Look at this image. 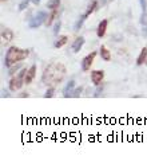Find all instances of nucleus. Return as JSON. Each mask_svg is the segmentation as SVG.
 <instances>
[{
  "mask_svg": "<svg viewBox=\"0 0 147 160\" xmlns=\"http://www.w3.org/2000/svg\"><path fill=\"white\" fill-rule=\"evenodd\" d=\"M47 18H48V15L46 14V12H44V11H39L34 18H31V20L28 22V27L30 28H38V27H40L43 23H46Z\"/></svg>",
  "mask_w": 147,
  "mask_h": 160,
  "instance_id": "obj_4",
  "label": "nucleus"
},
{
  "mask_svg": "<svg viewBox=\"0 0 147 160\" xmlns=\"http://www.w3.org/2000/svg\"><path fill=\"white\" fill-rule=\"evenodd\" d=\"M146 66H147V61H146Z\"/></svg>",
  "mask_w": 147,
  "mask_h": 160,
  "instance_id": "obj_31",
  "label": "nucleus"
},
{
  "mask_svg": "<svg viewBox=\"0 0 147 160\" xmlns=\"http://www.w3.org/2000/svg\"><path fill=\"white\" fill-rule=\"evenodd\" d=\"M84 20H86V18H84L83 15L79 18V19L76 20V23H75V26H74V30L75 31H79L80 28H82V26H83V23H84Z\"/></svg>",
  "mask_w": 147,
  "mask_h": 160,
  "instance_id": "obj_19",
  "label": "nucleus"
},
{
  "mask_svg": "<svg viewBox=\"0 0 147 160\" xmlns=\"http://www.w3.org/2000/svg\"><path fill=\"white\" fill-rule=\"evenodd\" d=\"M96 8H98V2H96V0H92V2H91V4H90V6H88V8H87V11H86V12H84V14H83V16H84V18H86V19H87V18L90 16V15L92 14V12L96 10Z\"/></svg>",
  "mask_w": 147,
  "mask_h": 160,
  "instance_id": "obj_13",
  "label": "nucleus"
},
{
  "mask_svg": "<svg viewBox=\"0 0 147 160\" xmlns=\"http://www.w3.org/2000/svg\"><path fill=\"white\" fill-rule=\"evenodd\" d=\"M82 92H83V86H79V88H76V89H74L72 96H71V97H75V98H76V97L80 96V93H82Z\"/></svg>",
  "mask_w": 147,
  "mask_h": 160,
  "instance_id": "obj_22",
  "label": "nucleus"
},
{
  "mask_svg": "<svg viewBox=\"0 0 147 160\" xmlns=\"http://www.w3.org/2000/svg\"><path fill=\"white\" fill-rule=\"evenodd\" d=\"M74 89H75V81H70L63 89V97L64 98H68V97L72 96Z\"/></svg>",
  "mask_w": 147,
  "mask_h": 160,
  "instance_id": "obj_8",
  "label": "nucleus"
},
{
  "mask_svg": "<svg viewBox=\"0 0 147 160\" xmlns=\"http://www.w3.org/2000/svg\"><path fill=\"white\" fill-rule=\"evenodd\" d=\"M100 58L103 59V61H106V62H108L110 59H111V54H110V51L107 50V48L104 47V46H102L100 47Z\"/></svg>",
  "mask_w": 147,
  "mask_h": 160,
  "instance_id": "obj_15",
  "label": "nucleus"
},
{
  "mask_svg": "<svg viewBox=\"0 0 147 160\" xmlns=\"http://www.w3.org/2000/svg\"><path fill=\"white\" fill-rule=\"evenodd\" d=\"M104 78V72L103 70H94V72H91V81L95 86L100 85L102 81H103Z\"/></svg>",
  "mask_w": 147,
  "mask_h": 160,
  "instance_id": "obj_6",
  "label": "nucleus"
},
{
  "mask_svg": "<svg viewBox=\"0 0 147 160\" xmlns=\"http://www.w3.org/2000/svg\"><path fill=\"white\" fill-rule=\"evenodd\" d=\"M30 94H28V93H23V94H20V97H28Z\"/></svg>",
  "mask_w": 147,
  "mask_h": 160,
  "instance_id": "obj_30",
  "label": "nucleus"
},
{
  "mask_svg": "<svg viewBox=\"0 0 147 160\" xmlns=\"http://www.w3.org/2000/svg\"><path fill=\"white\" fill-rule=\"evenodd\" d=\"M30 2H32V0H23L20 4H19V11H24L27 7H28Z\"/></svg>",
  "mask_w": 147,
  "mask_h": 160,
  "instance_id": "obj_21",
  "label": "nucleus"
},
{
  "mask_svg": "<svg viewBox=\"0 0 147 160\" xmlns=\"http://www.w3.org/2000/svg\"><path fill=\"white\" fill-rule=\"evenodd\" d=\"M95 57H96V51H92L91 54L84 57L83 61H82V70L83 72H88V70H90L92 62H94V59H95Z\"/></svg>",
  "mask_w": 147,
  "mask_h": 160,
  "instance_id": "obj_5",
  "label": "nucleus"
},
{
  "mask_svg": "<svg viewBox=\"0 0 147 160\" xmlns=\"http://www.w3.org/2000/svg\"><path fill=\"white\" fill-rule=\"evenodd\" d=\"M139 4H140V8H142V11H147V2L146 0H139Z\"/></svg>",
  "mask_w": 147,
  "mask_h": 160,
  "instance_id": "obj_25",
  "label": "nucleus"
},
{
  "mask_svg": "<svg viewBox=\"0 0 147 160\" xmlns=\"http://www.w3.org/2000/svg\"><path fill=\"white\" fill-rule=\"evenodd\" d=\"M107 26H108V20L107 19H103L99 23V26H98V30H96V35L99 38L102 37H104V34H106V30H107Z\"/></svg>",
  "mask_w": 147,
  "mask_h": 160,
  "instance_id": "obj_9",
  "label": "nucleus"
},
{
  "mask_svg": "<svg viewBox=\"0 0 147 160\" xmlns=\"http://www.w3.org/2000/svg\"><path fill=\"white\" fill-rule=\"evenodd\" d=\"M53 94H55V89L51 86V88L47 89L46 93H44V98H51V97H53Z\"/></svg>",
  "mask_w": 147,
  "mask_h": 160,
  "instance_id": "obj_20",
  "label": "nucleus"
},
{
  "mask_svg": "<svg viewBox=\"0 0 147 160\" xmlns=\"http://www.w3.org/2000/svg\"><path fill=\"white\" fill-rule=\"evenodd\" d=\"M143 35H145V37H147V26H145V27H143Z\"/></svg>",
  "mask_w": 147,
  "mask_h": 160,
  "instance_id": "obj_28",
  "label": "nucleus"
},
{
  "mask_svg": "<svg viewBox=\"0 0 147 160\" xmlns=\"http://www.w3.org/2000/svg\"><path fill=\"white\" fill-rule=\"evenodd\" d=\"M35 74H36V65H32L28 70H27V74H25V78H24V83H25V85H28V83H31L34 81Z\"/></svg>",
  "mask_w": 147,
  "mask_h": 160,
  "instance_id": "obj_7",
  "label": "nucleus"
},
{
  "mask_svg": "<svg viewBox=\"0 0 147 160\" xmlns=\"http://www.w3.org/2000/svg\"><path fill=\"white\" fill-rule=\"evenodd\" d=\"M28 55H30V50L12 46V47L8 48L7 52H6V57H4V66H6V68H11L12 65L28 58Z\"/></svg>",
  "mask_w": 147,
  "mask_h": 160,
  "instance_id": "obj_2",
  "label": "nucleus"
},
{
  "mask_svg": "<svg viewBox=\"0 0 147 160\" xmlns=\"http://www.w3.org/2000/svg\"><path fill=\"white\" fill-rule=\"evenodd\" d=\"M56 16H57V8H56V10H51V14L48 15L47 20H46V26H51Z\"/></svg>",
  "mask_w": 147,
  "mask_h": 160,
  "instance_id": "obj_16",
  "label": "nucleus"
},
{
  "mask_svg": "<svg viewBox=\"0 0 147 160\" xmlns=\"http://www.w3.org/2000/svg\"><path fill=\"white\" fill-rule=\"evenodd\" d=\"M27 70H28V69H24V68H23L19 73L15 75V77L11 78V81H10V90H11V92L19 90V89H21V86L24 85V78H25Z\"/></svg>",
  "mask_w": 147,
  "mask_h": 160,
  "instance_id": "obj_3",
  "label": "nucleus"
},
{
  "mask_svg": "<svg viewBox=\"0 0 147 160\" xmlns=\"http://www.w3.org/2000/svg\"><path fill=\"white\" fill-rule=\"evenodd\" d=\"M59 6H60V0H50V2L47 3L48 10H56Z\"/></svg>",
  "mask_w": 147,
  "mask_h": 160,
  "instance_id": "obj_18",
  "label": "nucleus"
},
{
  "mask_svg": "<svg viewBox=\"0 0 147 160\" xmlns=\"http://www.w3.org/2000/svg\"><path fill=\"white\" fill-rule=\"evenodd\" d=\"M13 37H15V34H13V31L11 28H4L2 31V38L6 39V41H12Z\"/></svg>",
  "mask_w": 147,
  "mask_h": 160,
  "instance_id": "obj_14",
  "label": "nucleus"
},
{
  "mask_svg": "<svg viewBox=\"0 0 147 160\" xmlns=\"http://www.w3.org/2000/svg\"><path fill=\"white\" fill-rule=\"evenodd\" d=\"M67 41H68V38H67L66 35H60V37H57V39L55 41V43H53V47H56V48L63 47L64 44L67 43Z\"/></svg>",
  "mask_w": 147,
  "mask_h": 160,
  "instance_id": "obj_12",
  "label": "nucleus"
},
{
  "mask_svg": "<svg viewBox=\"0 0 147 160\" xmlns=\"http://www.w3.org/2000/svg\"><path fill=\"white\" fill-rule=\"evenodd\" d=\"M40 2H42V0H32V3L35 4V6H38V4H40Z\"/></svg>",
  "mask_w": 147,
  "mask_h": 160,
  "instance_id": "obj_29",
  "label": "nucleus"
},
{
  "mask_svg": "<svg viewBox=\"0 0 147 160\" xmlns=\"http://www.w3.org/2000/svg\"><path fill=\"white\" fill-rule=\"evenodd\" d=\"M146 61H147V47H143L142 48V51H140V54H139V57L136 58V65L140 66V65L146 63Z\"/></svg>",
  "mask_w": 147,
  "mask_h": 160,
  "instance_id": "obj_11",
  "label": "nucleus"
},
{
  "mask_svg": "<svg viewBox=\"0 0 147 160\" xmlns=\"http://www.w3.org/2000/svg\"><path fill=\"white\" fill-rule=\"evenodd\" d=\"M83 44H84V38L83 37H79V38H76L74 41L72 46H71V50H72L74 52H79L80 48L83 47Z\"/></svg>",
  "mask_w": 147,
  "mask_h": 160,
  "instance_id": "obj_10",
  "label": "nucleus"
},
{
  "mask_svg": "<svg viewBox=\"0 0 147 160\" xmlns=\"http://www.w3.org/2000/svg\"><path fill=\"white\" fill-rule=\"evenodd\" d=\"M2 2H6V0H2Z\"/></svg>",
  "mask_w": 147,
  "mask_h": 160,
  "instance_id": "obj_32",
  "label": "nucleus"
},
{
  "mask_svg": "<svg viewBox=\"0 0 147 160\" xmlns=\"http://www.w3.org/2000/svg\"><path fill=\"white\" fill-rule=\"evenodd\" d=\"M139 22H140V24H142V26H147V11H145L143 14H142Z\"/></svg>",
  "mask_w": 147,
  "mask_h": 160,
  "instance_id": "obj_23",
  "label": "nucleus"
},
{
  "mask_svg": "<svg viewBox=\"0 0 147 160\" xmlns=\"http://www.w3.org/2000/svg\"><path fill=\"white\" fill-rule=\"evenodd\" d=\"M102 92H103V86H102V85H98L96 92H95V94H94V96H95V97H99V96L102 94Z\"/></svg>",
  "mask_w": 147,
  "mask_h": 160,
  "instance_id": "obj_26",
  "label": "nucleus"
},
{
  "mask_svg": "<svg viewBox=\"0 0 147 160\" xmlns=\"http://www.w3.org/2000/svg\"><path fill=\"white\" fill-rule=\"evenodd\" d=\"M60 27H62V23H60L59 20H57L56 23H55V27H53V34L57 35V32H59V31H60Z\"/></svg>",
  "mask_w": 147,
  "mask_h": 160,
  "instance_id": "obj_24",
  "label": "nucleus"
},
{
  "mask_svg": "<svg viewBox=\"0 0 147 160\" xmlns=\"http://www.w3.org/2000/svg\"><path fill=\"white\" fill-rule=\"evenodd\" d=\"M2 98H8V97H10V93H8V90L7 89H2Z\"/></svg>",
  "mask_w": 147,
  "mask_h": 160,
  "instance_id": "obj_27",
  "label": "nucleus"
},
{
  "mask_svg": "<svg viewBox=\"0 0 147 160\" xmlns=\"http://www.w3.org/2000/svg\"><path fill=\"white\" fill-rule=\"evenodd\" d=\"M23 69V65L21 63H15V65H12L11 68H8V74L11 75V77H13V75H15V73H16V70H21Z\"/></svg>",
  "mask_w": 147,
  "mask_h": 160,
  "instance_id": "obj_17",
  "label": "nucleus"
},
{
  "mask_svg": "<svg viewBox=\"0 0 147 160\" xmlns=\"http://www.w3.org/2000/svg\"><path fill=\"white\" fill-rule=\"evenodd\" d=\"M66 75V68L64 65L59 63V62H52L44 69L43 75H42V81L44 85L47 86H53L57 85L63 81Z\"/></svg>",
  "mask_w": 147,
  "mask_h": 160,
  "instance_id": "obj_1",
  "label": "nucleus"
}]
</instances>
